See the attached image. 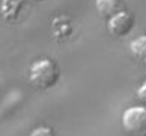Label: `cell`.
I'll return each instance as SVG.
<instances>
[{
	"label": "cell",
	"instance_id": "6da1fadb",
	"mask_svg": "<svg viewBox=\"0 0 146 136\" xmlns=\"http://www.w3.org/2000/svg\"><path fill=\"white\" fill-rule=\"evenodd\" d=\"M59 79V68L50 59H39L30 65L29 83L36 89H50Z\"/></svg>",
	"mask_w": 146,
	"mask_h": 136
},
{
	"label": "cell",
	"instance_id": "5b68a950",
	"mask_svg": "<svg viewBox=\"0 0 146 136\" xmlns=\"http://www.w3.org/2000/svg\"><path fill=\"white\" fill-rule=\"evenodd\" d=\"M129 52L139 64L146 65V35H140L134 41H131Z\"/></svg>",
	"mask_w": 146,
	"mask_h": 136
},
{
	"label": "cell",
	"instance_id": "ba28073f",
	"mask_svg": "<svg viewBox=\"0 0 146 136\" xmlns=\"http://www.w3.org/2000/svg\"><path fill=\"white\" fill-rule=\"evenodd\" d=\"M137 97L140 100H142L143 103H146V80L142 83V86L137 89Z\"/></svg>",
	"mask_w": 146,
	"mask_h": 136
},
{
	"label": "cell",
	"instance_id": "7a4b0ae2",
	"mask_svg": "<svg viewBox=\"0 0 146 136\" xmlns=\"http://www.w3.org/2000/svg\"><path fill=\"white\" fill-rule=\"evenodd\" d=\"M122 127L128 136H146V107L133 106L122 115Z\"/></svg>",
	"mask_w": 146,
	"mask_h": 136
},
{
	"label": "cell",
	"instance_id": "52a82bcc",
	"mask_svg": "<svg viewBox=\"0 0 146 136\" xmlns=\"http://www.w3.org/2000/svg\"><path fill=\"white\" fill-rule=\"evenodd\" d=\"M30 136H56L54 132L50 129V127H45V126H41V127H36L30 132Z\"/></svg>",
	"mask_w": 146,
	"mask_h": 136
},
{
	"label": "cell",
	"instance_id": "9c48e42d",
	"mask_svg": "<svg viewBox=\"0 0 146 136\" xmlns=\"http://www.w3.org/2000/svg\"><path fill=\"white\" fill-rule=\"evenodd\" d=\"M33 2H44V0H33Z\"/></svg>",
	"mask_w": 146,
	"mask_h": 136
},
{
	"label": "cell",
	"instance_id": "277c9868",
	"mask_svg": "<svg viewBox=\"0 0 146 136\" xmlns=\"http://www.w3.org/2000/svg\"><path fill=\"white\" fill-rule=\"evenodd\" d=\"M24 6V0H2L0 3V14L8 21H12L18 17L21 8Z\"/></svg>",
	"mask_w": 146,
	"mask_h": 136
},
{
	"label": "cell",
	"instance_id": "3957f363",
	"mask_svg": "<svg viewBox=\"0 0 146 136\" xmlns=\"http://www.w3.org/2000/svg\"><path fill=\"white\" fill-rule=\"evenodd\" d=\"M134 27V17L127 11H119L111 18H109L107 29L113 36H125Z\"/></svg>",
	"mask_w": 146,
	"mask_h": 136
},
{
	"label": "cell",
	"instance_id": "8992f818",
	"mask_svg": "<svg viewBox=\"0 0 146 136\" xmlns=\"http://www.w3.org/2000/svg\"><path fill=\"white\" fill-rule=\"evenodd\" d=\"M95 6L102 18H111L113 15L121 11V5L117 0H96Z\"/></svg>",
	"mask_w": 146,
	"mask_h": 136
}]
</instances>
